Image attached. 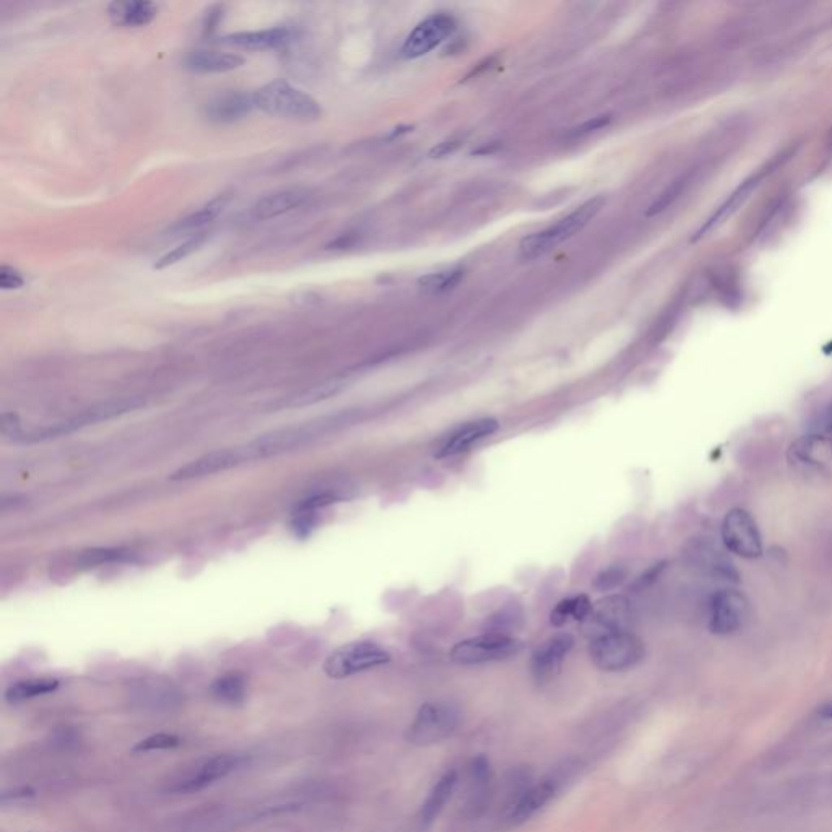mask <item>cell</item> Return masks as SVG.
<instances>
[{
	"label": "cell",
	"instance_id": "23",
	"mask_svg": "<svg viewBox=\"0 0 832 832\" xmlns=\"http://www.w3.org/2000/svg\"><path fill=\"white\" fill-rule=\"evenodd\" d=\"M256 108L254 96L246 93H228L218 96L207 106L208 119L215 122H234L243 119Z\"/></svg>",
	"mask_w": 832,
	"mask_h": 832
},
{
	"label": "cell",
	"instance_id": "2",
	"mask_svg": "<svg viewBox=\"0 0 832 832\" xmlns=\"http://www.w3.org/2000/svg\"><path fill=\"white\" fill-rule=\"evenodd\" d=\"M142 405L143 400L134 399V397L113 400V402L101 403V405H96V407L83 410L82 413H78L77 416H72V418H67V420L57 421V423H51V425L43 426V428L33 429L30 433L23 431L22 423L18 420L17 415L5 413L2 416V434H4L5 438L13 439V441H46V439L74 433V431L83 428V426L95 425V423H100V421L111 420L114 416L132 412V410L142 407Z\"/></svg>",
	"mask_w": 832,
	"mask_h": 832
},
{
	"label": "cell",
	"instance_id": "3",
	"mask_svg": "<svg viewBox=\"0 0 832 832\" xmlns=\"http://www.w3.org/2000/svg\"><path fill=\"white\" fill-rule=\"evenodd\" d=\"M603 205H605L603 197H594V199L587 200L581 207H577L574 212L569 213L568 217L556 221L555 225L530 234L520 243V256L525 260H535L555 251L559 244L581 233L585 226L597 217Z\"/></svg>",
	"mask_w": 832,
	"mask_h": 832
},
{
	"label": "cell",
	"instance_id": "10",
	"mask_svg": "<svg viewBox=\"0 0 832 832\" xmlns=\"http://www.w3.org/2000/svg\"><path fill=\"white\" fill-rule=\"evenodd\" d=\"M563 780V774H553L527 787L517 798L516 803L504 813V828H519L530 821L538 811H542L558 795Z\"/></svg>",
	"mask_w": 832,
	"mask_h": 832
},
{
	"label": "cell",
	"instance_id": "38",
	"mask_svg": "<svg viewBox=\"0 0 832 832\" xmlns=\"http://www.w3.org/2000/svg\"><path fill=\"white\" fill-rule=\"evenodd\" d=\"M819 715L823 717V719H831L832 720V702H828V704H824L821 709H819Z\"/></svg>",
	"mask_w": 832,
	"mask_h": 832
},
{
	"label": "cell",
	"instance_id": "29",
	"mask_svg": "<svg viewBox=\"0 0 832 832\" xmlns=\"http://www.w3.org/2000/svg\"><path fill=\"white\" fill-rule=\"evenodd\" d=\"M226 204H228V197L226 195H220L217 199H213L212 202H208L207 205L199 208L197 212L191 213L189 217L179 221L178 225H176V230H197V228H202V226L212 223L225 210Z\"/></svg>",
	"mask_w": 832,
	"mask_h": 832
},
{
	"label": "cell",
	"instance_id": "26",
	"mask_svg": "<svg viewBox=\"0 0 832 832\" xmlns=\"http://www.w3.org/2000/svg\"><path fill=\"white\" fill-rule=\"evenodd\" d=\"M592 608H594V605H592L587 595H574V597L564 598L551 611L550 623L555 628H561L569 621H585L589 618Z\"/></svg>",
	"mask_w": 832,
	"mask_h": 832
},
{
	"label": "cell",
	"instance_id": "16",
	"mask_svg": "<svg viewBox=\"0 0 832 832\" xmlns=\"http://www.w3.org/2000/svg\"><path fill=\"white\" fill-rule=\"evenodd\" d=\"M628 618V602L626 598L620 595H613L598 603L597 607L592 608L589 618L585 620V633L589 634L592 639L594 637L602 636V634L613 633V631H620L624 628Z\"/></svg>",
	"mask_w": 832,
	"mask_h": 832
},
{
	"label": "cell",
	"instance_id": "17",
	"mask_svg": "<svg viewBox=\"0 0 832 832\" xmlns=\"http://www.w3.org/2000/svg\"><path fill=\"white\" fill-rule=\"evenodd\" d=\"M468 780H470V789H468L465 813L470 818H477L481 813H485L486 806L490 803L491 782H493L490 759L486 758L485 754H478L472 759V763L468 766Z\"/></svg>",
	"mask_w": 832,
	"mask_h": 832
},
{
	"label": "cell",
	"instance_id": "11",
	"mask_svg": "<svg viewBox=\"0 0 832 832\" xmlns=\"http://www.w3.org/2000/svg\"><path fill=\"white\" fill-rule=\"evenodd\" d=\"M750 616V603L738 590H719L712 597L709 628L719 636L737 633Z\"/></svg>",
	"mask_w": 832,
	"mask_h": 832
},
{
	"label": "cell",
	"instance_id": "18",
	"mask_svg": "<svg viewBox=\"0 0 832 832\" xmlns=\"http://www.w3.org/2000/svg\"><path fill=\"white\" fill-rule=\"evenodd\" d=\"M769 173V168L763 169V171H759V173L753 174L751 178L746 179V181L741 182L740 186L735 189V191L730 194L727 200H725L724 204L720 205L714 213H712V217L704 223V225L699 228L698 233L694 236L693 241H698V239L704 238L707 234L711 233V231L717 230L720 225H724L725 221L730 220V218L735 215V213L740 210L743 205L746 204V200L750 199L751 194L756 191V187L761 184L763 181L764 176Z\"/></svg>",
	"mask_w": 832,
	"mask_h": 832
},
{
	"label": "cell",
	"instance_id": "8",
	"mask_svg": "<svg viewBox=\"0 0 832 832\" xmlns=\"http://www.w3.org/2000/svg\"><path fill=\"white\" fill-rule=\"evenodd\" d=\"M390 660L392 657L389 652L376 642H350L338 647L329 655V659L324 663V672L334 680H343L348 676L382 667Z\"/></svg>",
	"mask_w": 832,
	"mask_h": 832
},
{
	"label": "cell",
	"instance_id": "7",
	"mask_svg": "<svg viewBox=\"0 0 832 832\" xmlns=\"http://www.w3.org/2000/svg\"><path fill=\"white\" fill-rule=\"evenodd\" d=\"M524 644L509 634L486 633L457 642L451 650V660L457 665H483L503 662L522 652Z\"/></svg>",
	"mask_w": 832,
	"mask_h": 832
},
{
	"label": "cell",
	"instance_id": "28",
	"mask_svg": "<svg viewBox=\"0 0 832 832\" xmlns=\"http://www.w3.org/2000/svg\"><path fill=\"white\" fill-rule=\"evenodd\" d=\"M340 387H342V384L334 381L325 382V384L314 387V389L303 390V392L293 395V397H290L288 400H283V402L280 403H273V408H275L273 412L283 410V408L306 407V405L321 402V400L329 399L330 395H334L335 392H338Z\"/></svg>",
	"mask_w": 832,
	"mask_h": 832
},
{
	"label": "cell",
	"instance_id": "4",
	"mask_svg": "<svg viewBox=\"0 0 832 832\" xmlns=\"http://www.w3.org/2000/svg\"><path fill=\"white\" fill-rule=\"evenodd\" d=\"M252 96L256 108L270 116L293 121H314L321 116V106L316 98L285 80L267 83Z\"/></svg>",
	"mask_w": 832,
	"mask_h": 832
},
{
	"label": "cell",
	"instance_id": "39",
	"mask_svg": "<svg viewBox=\"0 0 832 832\" xmlns=\"http://www.w3.org/2000/svg\"><path fill=\"white\" fill-rule=\"evenodd\" d=\"M829 423H831V426H832V410H831V415H829Z\"/></svg>",
	"mask_w": 832,
	"mask_h": 832
},
{
	"label": "cell",
	"instance_id": "15",
	"mask_svg": "<svg viewBox=\"0 0 832 832\" xmlns=\"http://www.w3.org/2000/svg\"><path fill=\"white\" fill-rule=\"evenodd\" d=\"M499 429V421L494 418H481V420L468 421L467 425L455 429L451 436H447L441 446L434 451L436 459H449L455 455L464 454L470 451V447L477 442L490 438Z\"/></svg>",
	"mask_w": 832,
	"mask_h": 832
},
{
	"label": "cell",
	"instance_id": "24",
	"mask_svg": "<svg viewBox=\"0 0 832 832\" xmlns=\"http://www.w3.org/2000/svg\"><path fill=\"white\" fill-rule=\"evenodd\" d=\"M108 13L114 25L139 28L155 20L158 5L153 2H113Z\"/></svg>",
	"mask_w": 832,
	"mask_h": 832
},
{
	"label": "cell",
	"instance_id": "40",
	"mask_svg": "<svg viewBox=\"0 0 832 832\" xmlns=\"http://www.w3.org/2000/svg\"><path fill=\"white\" fill-rule=\"evenodd\" d=\"M831 140H832V134H831Z\"/></svg>",
	"mask_w": 832,
	"mask_h": 832
},
{
	"label": "cell",
	"instance_id": "33",
	"mask_svg": "<svg viewBox=\"0 0 832 832\" xmlns=\"http://www.w3.org/2000/svg\"><path fill=\"white\" fill-rule=\"evenodd\" d=\"M181 743V738L176 737V735H171V733H156L152 737L140 740L134 746V751H137V753H145V751L173 750V748H178Z\"/></svg>",
	"mask_w": 832,
	"mask_h": 832
},
{
	"label": "cell",
	"instance_id": "12",
	"mask_svg": "<svg viewBox=\"0 0 832 832\" xmlns=\"http://www.w3.org/2000/svg\"><path fill=\"white\" fill-rule=\"evenodd\" d=\"M455 22L451 15L438 13L433 17L426 18L416 26L415 30L405 39L402 48V56L405 59H418L426 56L439 44L444 43L454 33Z\"/></svg>",
	"mask_w": 832,
	"mask_h": 832
},
{
	"label": "cell",
	"instance_id": "37",
	"mask_svg": "<svg viewBox=\"0 0 832 832\" xmlns=\"http://www.w3.org/2000/svg\"><path fill=\"white\" fill-rule=\"evenodd\" d=\"M459 145L460 143L454 142V140H451V142L439 143L438 147L434 148L433 152H431V156H438L439 158V156L449 155V153L455 152Z\"/></svg>",
	"mask_w": 832,
	"mask_h": 832
},
{
	"label": "cell",
	"instance_id": "27",
	"mask_svg": "<svg viewBox=\"0 0 832 832\" xmlns=\"http://www.w3.org/2000/svg\"><path fill=\"white\" fill-rule=\"evenodd\" d=\"M59 688V681L56 678H31V680L18 681L5 691V699L9 702H22L28 699L52 693Z\"/></svg>",
	"mask_w": 832,
	"mask_h": 832
},
{
	"label": "cell",
	"instance_id": "21",
	"mask_svg": "<svg viewBox=\"0 0 832 832\" xmlns=\"http://www.w3.org/2000/svg\"><path fill=\"white\" fill-rule=\"evenodd\" d=\"M309 194L303 189H285V191L273 192L265 195L252 208V215L257 220H272L282 217L285 213L293 212L296 208L303 207Z\"/></svg>",
	"mask_w": 832,
	"mask_h": 832
},
{
	"label": "cell",
	"instance_id": "13",
	"mask_svg": "<svg viewBox=\"0 0 832 832\" xmlns=\"http://www.w3.org/2000/svg\"><path fill=\"white\" fill-rule=\"evenodd\" d=\"M572 647H574V637L568 633L556 634L543 642L542 646L533 652L532 662H530L533 680L537 681L538 685H546L555 680Z\"/></svg>",
	"mask_w": 832,
	"mask_h": 832
},
{
	"label": "cell",
	"instance_id": "6",
	"mask_svg": "<svg viewBox=\"0 0 832 832\" xmlns=\"http://www.w3.org/2000/svg\"><path fill=\"white\" fill-rule=\"evenodd\" d=\"M462 722V712L454 702L429 701L416 712L408 725L405 740L413 746H431L451 737Z\"/></svg>",
	"mask_w": 832,
	"mask_h": 832
},
{
	"label": "cell",
	"instance_id": "31",
	"mask_svg": "<svg viewBox=\"0 0 832 832\" xmlns=\"http://www.w3.org/2000/svg\"><path fill=\"white\" fill-rule=\"evenodd\" d=\"M462 277H464V270L459 269V267L442 270V272L429 273L426 277L421 278L420 288L425 293L438 295V293L452 290L460 282V278Z\"/></svg>",
	"mask_w": 832,
	"mask_h": 832
},
{
	"label": "cell",
	"instance_id": "19",
	"mask_svg": "<svg viewBox=\"0 0 832 832\" xmlns=\"http://www.w3.org/2000/svg\"><path fill=\"white\" fill-rule=\"evenodd\" d=\"M457 784H459V774L454 769L444 772L439 777L438 782L433 785V789L428 793L425 803L421 805L420 813L416 818L418 831L426 832L433 826L434 821L439 818L442 810L446 808L447 803L454 795Z\"/></svg>",
	"mask_w": 832,
	"mask_h": 832
},
{
	"label": "cell",
	"instance_id": "36",
	"mask_svg": "<svg viewBox=\"0 0 832 832\" xmlns=\"http://www.w3.org/2000/svg\"><path fill=\"white\" fill-rule=\"evenodd\" d=\"M23 285H25V278L17 269H13L9 265L0 267V286H2V290H18Z\"/></svg>",
	"mask_w": 832,
	"mask_h": 832
},
{
	"label": "cell",
	"instance_id": "25",
	"mask_svg": "<svg viewBox=\"0 0 832 832\" xmlns=\"http://www.w3.org/2000/svg\"><path fill=\"white\" fill-rule=\"evenodd\" d=\"M691 556L694 558V563L704 571L709 572L712 576L722 577L727 581H737V571L733 569L732 563L722 556L717 548L711 543H699L691 550Z\"/></svg>",
	"mask_w": 832,
	"mask_h": 832
},
{
	"label": "cell",
	"instance_id": "22",
	"mask_svg": "<svg viewBox=\"0 0 832 832\" xmlns=\"http://www.w3.org/2000/svg\"><path fill=\"white\" fill-rule=\"evenodd\" d=\"M186 69L195 74H226L236 70L244 64V59L238 54L220 51H194L187 56Z\"/></svg>",
	"mask_w": 832,
	"mask_h": 832
},
{
	"label": "cell",
	"instance_id": "20",
	"mask_svg": "<svg viewBox=\"0 0 832 832\" xmlns=\"http://www.w3.org/2000/svg\"><path fill=\"white\" fill-rule=\"evenodd\" d=\"M291 39H293V31L290 28L277 26L269 30L233 33V35L225 36L223 43L236 46V48L251 49V51H264V49L282 48L290 43Z\"/></svg>",
	"mask_w": 832,
	"mask_h": 832
},
{
	"label": "cell",
	"instance_id": "34",
	"mask_svg": "<svg viewBox=\"0 0 832 832\" xmlns=\"http://www.w3.org/2000/svg\"><path fill=\"white\" fill-rule=\"evenodd\" d=\"M624 579H626V569L623 566H618V564H613L610 568L598 572L594 587L600 592H610V590L618 589L623 584Z\"/></svg>",
	"mask_w": 832,
	"mask_h": 832
},
{
	"label": "cell",
	"instance_id": "5",
	"mask_svg": "<svg viewBox=\"0 0 832 832\" xmlns=\"http://www.w3.org/2000/svg\"><path fill=\"white\" fill-rule=\"evenodd\" d=\"M590 659L602 672H626L646 655L644 642L628 629L602 634L590 641Z\"/></svg>",
	"mask_w": 832,
	"mask_h": 832
},
{
	"label": "cell",
	"instance_id": "35",
	"mask_svg": "<svg viewBox=\"0 0 832 832\" xmlns=\"http://www.w3.org/2000/svg\"><path fill=\"white\" fill-rule=\"evenodd\" d=\"M689 176H683V178L676 179V181L672 182V186H668L667 191L663 192L660 195L659 199L655 200V204L650 207L649 213L647 215H655V213L663 212V210H667L670 205L675 202L678 197H680L681 192L685 191L686 184H688Z\"/></svg>",
	"mask_w": 832,
	"mask_h": 832
},
{
	"label": "cell",
	"instance_id": "1",
	"mask_svg": "<svg viewBox=\"0 0 832 832\" xmlns=\"http://www.w3.org/2000/svg\"><path fill=\"white\" fill-rule=\"evenodd\" d=\"M342 423H347L345 415H335L325 416L321 420L309 421L303 425L277 429L239 446L208 452L199 459L191 460L189 464L178 468L176 472L169 475V478L174 481L197 480V478L212 477L217 473L228 472V470L244 464H252L257 460L272 459V457L295 451L309 442L316 441L317 438L338 428Z\"/></svg>",
	"mask_w": 832,
	"mask_h": 832
},
{
	"label": "cell",
	"instance_id": "9",
	"mask_svg": "<svg viewBox=\"0 0 832 832\" xmlns=\"http://www.w3.org/2000/svg\"><path fill=\"white\" fill-rule=\"evenodd\" d=\"M722 542L728 551L745 559L763 555V542L756 520L745 509H732L722 522Z\"/></svg>",
	"mask_w": 832,
	"mask_h": 832
},
{
	"label": "cell",
	"instance_id": "14",
	"mask_svg": "<svg viewBox=\"0 0 832 832\" xmlns=\"http://www.w3.org/2000/svg\"><path fill=\"white\" fill-rule=\"evenodd\" d=\"M246 763V756L243 754H218L215 758L208 759L197 771L192 772L191 776L181 780L174 790L176 792L192 793L199 792L205 789L208 785H212L217 780L225 779V777L238 771Z\"/></svg>",
	"mask_w": 832,
	"mask_h": 832
},
{
	"label": "cell",
	"instance_id": "32",
	"mask_svg": "<svg viewBox=\"0 0 832 832\" xmlns=\"http://www.w3.org/2000/svg\"><path fill=\"white\" fill-rule=\"evenodd\" d=\"M205 243V234H197L194 238L187 239L184 243L179 244V246L174 247L173 251L166 252L165 256L160 257V259L156 260L155 267L156 270L166 269V267H171V265L178 264L181 260L187 259V257L194 254L197 249H200V246Z\"/></svg>",
	"mask_w": 832,
	"mask_h": 832
},
{
	"label": "cell",
	"instance_id": "30",
	"mask_svg": "<svg viewBox=\"0 0 832 832\" xmlns=\"http://www.w3.org/2000/svg\"><path fill=\"white\" fill-rule=\"evenodd\" d=\"M212 694L220 701L228 704H238L246 698V681L238 673L221 676L213 681Z\"/></svg>",
	"mask_w": 832,
	"mask_h": 832
}]
</instances>
